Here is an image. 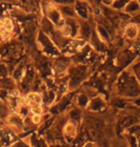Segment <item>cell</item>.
I'll return each mask as SVG.
<instances>
[{"label":"cell","mask_w":140,"mask_h":147,"mask_svg":"<svg viewBox=\"0 0 140 147\" xmlns=\"http://www.w3.org/2000/svg\"><path fill=\"white\" fill-rule=\"evenodd\" d=\"M125 6V2L121 1V2H115V8H121V7H124Z\"/></svg>","instance_id":"cell-16"},{"label":"cell","mask_w":140,"mask_h":147,"mask_svg":"<svg viewBox=\"0 0 140 147\" xmlns=\"http://www.w3.org/2000/svg\"><path fill=\"white\" fill-rule=\"evenodd\" d=\"M5 29V20L4 18H0V31Z\"/></svg>","instance_id":"cell-15"},{"label":"cell","mask_w":140,"mask_h":147,"mask_svg":"<svg viewBox=\"0 0 140 147\" xmlns=\"http://www.w3.org/2000/svg\"><path fill=\"white\" fill-rule=\"evenodd\" d=\"M138 10H139V5L136 2L130 3L126 7V11H129V13H135V11Z\"/></svg>","instance_id":"cell-11"},{"label":"cell","mask_w":140,"mask_h":147,"mask_svg":"<svg viewBox=\"0 0 140 147\" xmlns=\"http://www.w3.org/2000/svg\"><path fill=\"white\" fill-rule=\"evenodd\" d=\"M137 32L138 30H137V28H136V26L130 25V26H128L126 28V30H125V34L129 38H135L136 36V34H137Z\"/></svg>","instance_id":"cell-5"},{"label":"cell","mask_w":140,"mask_h":147,"mask_svg":"<svg viewBox=\"0 0 140 147\" xmlns=\"http://www.w3.org/2000/svg\"><path fill=\"white\" fill-rule=\"evenodd\" d=\"M118 147H124V146H118Z\"/></svg>","instance_id":"cell-19"},{"label":"cell","mask_w":140,"mask_h":147,"mask_svg":"<svg viewBox=\"0 0 140 147\" xmlns=\"http://www.w3.org/2000/svg\"><path fill=\"white\" fill-rule=\"evenodd\" d=\"M4 20H5V29H4V30L9 32V33L13 34V29H14L13 21L11 18H8V17H5Z\"/></svg>","instance_id":"cell-9"},{"label":"cell","mask_w":140,"mask_h":147,"mask_svg":"<svg viewBox=\"0 0 140 147\" xmlns=\"http://www.w3.org/2000/svg\"><path fill=\"white\" fill-rule=\"evenodd\" d=\"M136 121H137V119H135V117H124V119L120 121V123H119V127L121 129L129 127V126H132L133 124H135Z\"/></svg>","instance_id":"cell-4"},{"label":"cell","mask_w":140,"mask_h":147,"mask_svg":"<svg viewBox=\"0 0 140 147\" xmlns=\"http://www.w3.org/2000/svg\"><path fill=\"white\" fill-rule=\"evenodd\" d=\"M59 32L63 36H69L72 34V28L71 25L66 23V24H64L59 28Z\"/></svg>","instance_id":"cell-6"},{"label":"cell","mask_w":140,"mask_h":147,"mask_svg":"<svg viewBox=\"0 0 140 147\" xmlns=\"http://www.w3.org/2000/svg\"><path fill=\"white\" fill-rule=\"evenodd\" d=\"M75 131H76V126H75V123L72 121L67 122L63 128V133L66 136H74Z\"/></svg>","instance_id":"cell-3"},{"label":"cell","mask_w":140,"mask_h":147,"mask_svg":"<svg viewBox=\"0 0 140 147\" xmlns=\"http://www.w3.org/2000/svg\"><path fill=\"white\" fill-rule=\"evenodd\" d=\"M87 101H88V99H87V96H79V104L81 106H85L87 104Z\"/></svg>","instance_id":"cell-14"},{"label":"cell","mask_w":140,"mask_h":147,"mask_svg":"<svg viewBox=\"0 0 140 147\" xmlns=\"http://www.w3.org/2000/svg\"><path fill=\"white\" fill-rule=\"evenodd\" d=\"M42 117H43L41 116V115H31L30 119H31V121L33 125H38L42 121V119H43Z\"/></svg>","instance_id":"cell-10"},{"label":"cell","mask_w":140,"mask_h":147,"mask_svg":"<svg viewBox=\"0 0 140 147\" xmlns=\"http://www.w3.org/2000/svg\"><path fill=\"white\" fill-rule=\"evenodd\" d=\"M30 113L31 115H41L44 113V108L43 104H36L30 107Z\"/></svg>","instance_id":"cell-7"},{"label":"cell","mask_w":140,"mask_h":147,"mask_svg":"<svg viewBox=\"0 0 140 147\" xmlns=\"http://www.w3.org/2000/svg\"><path fill=\"white\" fill-rule=\"evenodd\" d=\"M11 37V33H9V32H7L6 30L0 31V40H1V41H4V42H6V41L10 40Z\"/></svg>","instance_id":"cell-12"},{"label":"cell","mask_w":140,"mask_h":147,"mask_svg":"<svg viewBox=\"0 0 140 147\" xmlns=\"http://www.w3.org/2000/svg\"><path fill=\"white\" fill-rule=\"evenodd\" d=\"M137 75H138V78H139V80H140V67H139V70L137 71Z\"/></svg>","instance_id":"cell-17"},{"label":"cell","mask_w":140,"mask_h":147,"mask_svg":"<svg viewBox=\"0 0 140 147\" xmlns=\"http://www.w3.org/2000/svg\"><path fill=\"white\" fill-rule=\"evenodd\" d=\"M123 93L128 96H135L140 94V89L137 83L132 78H124V81H121Z\"/></svg>","instance_id":"cell-1"},{"label":"cell","mask_w":140,"mask_h":147,"mask_svg":"<svg viewBox=\"0 0 140 147\" xmlns=\"http://www.w3.org/2000/svg\"><path fill=\"white\" fill-rule=\"evenodd\" d=\"M77 11L79 13V14L82 17H87V16H88V11H87V7L85 5L83 4H79L77 5Z\"/></svg>","instance_id":"cell-13"},{"label":"cell","mask_w":140,"mask_h":147,"mask_svg":"<svg viewBox=\"0 0 140 147\" xmlns=\"http://www.w3.org/2000/svg\"><path fill=\"white\" fill-rule=\"evenodd\" d=\"M103 106H104L103 102H102L101 99L98 98L93 99V100L92 101V103H91V109L93 110V111H97L99 109H101Z\"/></svg>","instance_id":"cell-8"},{"label":"cell","mask_w":140,"mask_h":147,"mask_svg":"<svg viewBox=\"0 0 140 147\" xmlns=\"http://www.w3.org/2000/svg\"><path fill=\"white\" fill-rule=\"evenodd\" d=\"M85 147H93V145H92V144H91V143H89V144H87Z\"/></svg>","instance_id":"cell-18"},{"label":"cell","mask_w":140,"mask_h":147,"mask_svg":"<svg viewBox=\"0 0 140 147\" xmlns=\"http://www.w3.org/2000/svg\"><path fill=\"white\" fill-rule=\"evenodd\" d=\"M26 96H27V98L29 101V108L36 104H43L44 96H43L42 94H40L38 92H31Z\"/></svg>","instance_id":"cell-2"}]
</instances>
